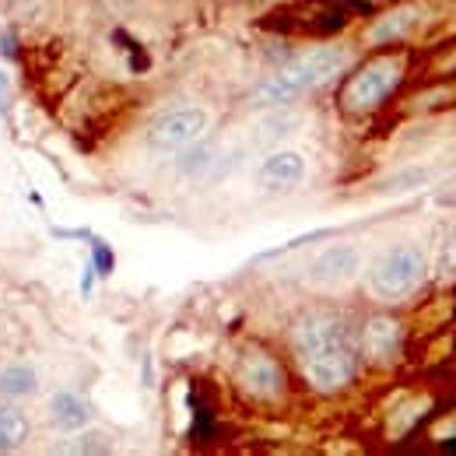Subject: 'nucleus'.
<instances>
[{
	"mask_svg": "<svg viewBox=\"0 0 456 456\" xmlns=\"http://www.w3.org/2000/svg\"><path fill=\"white\" fill-rule=\"evenodd\" d=\"M288 354L313 394H344L362 372L358 320L338 305H305L288 323Z\"/></svg>",
	"mask_w": 456,
	"mask_h": 456,
	"instance_id": "nucleus-1",
	"label": "nucleus"
},
{
	"mask_svg": "<svg viewBox=\"0 0 456 456\" xmlns=\"http://www.w3.org/2000/svg\"><path fill=\"white\" fill-rule=\"evenodd\" d=\"M354 63V50L347 43H320L309 46L295 57H288L285 63H278L271 74H264L249 95L246 106L249 110H281V106H298L302 99L316 95L320 88L334 85L341 74L351 70Z\"/></svg>",
	"mask_w": 456,
	"mask_h": 456,
	"instance_id": "nucleus-2",
	"label": "nucleus"
},
{
	"mask_svg": "<svg viewBox=\"0 0 456 456\" xmlns=\"http://www.w3.org/2000/svg\"><path fill=\"white\" fill-rule=\"evenodd\" d=\"M362 278H365V295L376 305H400L428 281V256L418 242L400 239L383 246L372 260H365Z\"/></svg>",
	"mask_w": 456,
	"mask_h": 456,
	"instance_id": "nucleus-3",
	"label": "nucleus"
},
{
	"mask_svg": "<svg viewBox=\"0 0 456 456\" xmlns=\"http://www.w3.org/2000/svg\"><path fill=\"white\" fill-rule=\"evenodd\" d=\"M407 77V57L403 53H376V57L362 60L358 67L351 63V70L344 74L341 85V113L344 116H372L379 113L403 85Z\"/></svg>",
	"mask_w": 456,
	"mask_h": 456,
	"instance_id": "nucleus-4",
	"label": "nucleus"
},
{
	"mask_svg": "<svg viewBox=\"0 0 456 456\" xmlns=\"http://www.w3.org/2000/svg\"><path fill=\"white\" fill-rule=\"evenodd\" d=\"M232 383L246 400L271 407L288 397V365L267 344L246 341L239 344V351L232 358Z\"/></svg>",
	"mask_w": 456,
	"mask_h": 456,
	"instance_id": "nucleus-5",
	"label": "nucleus"
},
{
	"mask_svg": "<svg viewBox=\"0 0 456 456\" xmlns=\"http://www.w3.org/2000/svg\"><path fill=\"white\" fill-rule=\"evenodd\" d=\"M365 271V246L358 239H338L320 246L302 264V281L316 295H341Z\"/></svg>",
	"mask_w": 456,
	"mask_h": 456,
	"instance_id": "nucleus-6",
	"label": "nucleus"
},
{
	"mask_svg": "<svg viewBox=\"0 0 456 456\" xmlns=\"http://www.w3.org/2000/svg\"><path fill=\"white\" fill-rule=\"evenodd\" d=\"M211 130V113L197 102H175L151 116L144 126V144L155 155H179L183 148L197 144Z\"/></svg>",
	"mask_w": 456,
	"mask_h": 456,
	"instance_id": "nucleus-7",
	"label": "nucleus"
},
{
	"mask_svg": "<svg viewBox=\"0 0 456 456\" xmlns=\"http://www.w3.org/2000/svg\"><path fill=\"white\" fill-rule=\"evenodd\" d=\"M358 351H362V365H372V369L397 365L400 354H403V323H400V316L387 313V309L369 313L358 323Z\"/></svg>",
	"mask_w": 456,
	"mask_h": 456,
	"instance_id": "nucleus-8",
	"label": "nucleus"
},
{
	"mask_svg": "<svg viewBox=\"0 0 456 456\" xmlns=\"http://www.w3.org/2000/svg\"><path fill=\"white\" fill-rule=\"evenodd\" d=\"M309 179V159L298 148H274L260 159V166L253 172V183L260 193L267 197H288L295 190H302V183Z\"/></svg>",
	"mask_w": 456,
	"mask_h": 456,
	"instance_id": "nucleus-9",
	"label": "nucleus"
},
{
	"mask_svg": "<svg viewBox=\"0 0 456 456\" xmlns=\"http://www.w3.org/2000/svg\"><path fill=\"white\" fill-rule=\"evenodd\" d=\"M425 14H428V7L421 0H407V4H397V7H390L383 14H376L362 32V46H369V50L397 46L425 21Z\"/></svg>",
	"mask_w": 456,
	"mask_h": 456,
	"instance_id": "nucleus-10",
	"label": "nucleus"
},
{
	"mask_svg": "<svg viewBox=\"0 0 456 456\" xmlns=\"http://www.w3.org/2000/svg\"><path fill=\"white\" fill-rule=\"evenodd\" d=\"M46 421L60 436H77L95 425V407L77 390H53L46 397Z\"/></svg>",
	"mask_w": 456,
	"mask_h": 456,
	"instance_id": "nucleus-11",
	"label": "nucleus"
},
{
	"mask_svg": "<svg viewBox=\"0 0 456 456\" xmlns=\"http://www.w3.org/2000/svg\"><path fill=\"white\" fill-rule=\"evenodd\" d=\"M43 394V369L32 358H7L0 362V400L28 403Z\"/></svg>",
	"mask_w": 456,
	"mask_h": 456,
	"instance_id": "nucleus-12",
	"label": "nucleus"
},
{
	"mask_svg": "<svg viewBox=\"0 0 456 456\" xmlns=\"http://www.w3.org/2000/svg\"><path fill=\"white\" fill-rule=\"evenodd\" d=\"M32 414L25 411V403H11V400H0V456L7 453H21L28 443H32Z\"/></svg>",
	"mask_w": 456,
	"mask_h": 456,
	"instance_id": "nucleus-13",
	"label": "nucleus"
},
{
	"mask_svg": "<svg viewBox=\"0 0 456 456\" xmlns=\"http://www.w3.org/2000/svg\"><path fill=\"white\" fill-rule=\"evenodd\" d=\"M218 166H222V148L215 141H208V137H200L197 144L183 148L179 159H175V172L183 179H208Z\"/></svg>",
	"mask_w": 456,
	"mask_h": 456,
	"instance_id": "nucleus-14",
	"label": "nucleus"
},
{
	"mask_svg": "<svg viewBox=\"0 0 456 456\" xmlns=\"http://www.w3.org/2000/svg\"><path fill=\"white\" fill-rule=\"evenodd\" d=\"M432 179V169H403L397 175H390L383 186H379V193H407V190H414V186H421V183H428Z\"/></svg>",
	"mask_w": 456,
	"mask_h": 456,
	"instance_id": "nucleus-15",
	"label": "nucleus"
},
{
	"mask_svg": "<svg viewBox=\"0 0 456 456\" xmlns=\"http://www.w3.org/2000/svg\"><path fill=\"white\" fill-rule=\"evenodd\" d=\"M92 271L99 274V278H110L113 274V267H116V256H113V249L102 242V239H92Z\"/></svg>",
	"mask_w": 456,
	"mask_h": 456,
	"instance_id": "nucleus-16",
	"label": "nucleus"
},
{
	"mask_svg": "<svg viewBox=\"0 0 456 456\" xmlns=\"http://www.w3.org/2000/svg\"><path fill=\"white\" fill-rule=\"evenodd\" d=\"M439 271L456 274V225L443 235V249H439Z\"/></svg>",
	"mask_w": 456,
	"mask_h": 456,
	"instance_id": "nucleus-17",
	"label": "nucleus"
},
{
	"mask_svg": "<svg viewBox=\"0 0 456 456\" xmlns=\"http://www.w3.org/2000/svg\"><path fill=\"white\" fill-rule=\"evenodd\" d=\"M11 102H14V81L7 70H0V119H11Z\"/></svg>",
	"mask_w": 456,
	"mask_h": 456,
	"instance_id": "nucleus-18",
	"label": "nucleus"
},
{
	"mask_svg": "<svg viewBox=\"0 0 456 456\" xmlns=\"http://www.w3.org/2000/svg\"><path fill=\"white\" fill-rule=\"evenodd\" d=\"M0 57H4V60L18 57V39H14L11 32H4V36H0Z\"/></svg>",
	"mask_w": 456,
	"mask_h": 456,
	"instance_id": "nucleus-19",
	"label": "nucleus"
},
{
	"mask_svg": "<svg viewBox=\"0 0 456 456\" xmlns=\"http://www.w3.org/2000/svg\"><path fill=\"white\" fill-rule=\"evenodd\" d=\"M453 183H456V172H453Z\"/></svg>",
	"mask_w": 456,
	"mask_h": 456,
	"instance_id": "nucleus-20",
	"label": "nucleus"
}]
</instances>
